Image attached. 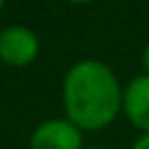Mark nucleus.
<instances>
[{"label":"nucleus","instance_id":"nucleus-1","mask_svg":"<svg viewBox=\"0 0 149 149\" xmlns=\"http://www.w3.org/2000/svg\"><path fill=\"white\" fill-rule=\"evenodd\" d=\"M123 88L114 70L95 58L70 65L63 77V109L84 133H95L116 121L121 114Z\"/></svg>","mask_w":149,"mask_h":149},{"label":"nucleus","instance_id":"nucleus-2","mask_svg":"<svg viewBox=\"0 0 149 149\" xmlns=\"http://www.w3.org/2000/svg\"><path fill=\"white\" fill-rule=\"evenodd\" d=\"M40 54V40L28 26H7L0 30V61L9 68H26Z\"/></svg>","mask_w":149,"mask_h":149},{"label":"nucleus","instance_id":"nucleus-3","mask_svg":"<svg viewBox=\"0 0 149 149\" xmlns=\"http://www.w3.org/2000/svg\"><path fill=\"white\" fill-rule=\"evenodd\" d=\"M81 135L84 130L65 116L47 119L33 130L28 144L30 149H84Z\"/></svg>","mask_w":149,"mask_h":149},{"label":"nucleus","instance_id":"nucleus-4","mask_svg":"<svg viewBox=\"0 0 149 149\" xmlns=\"http://www.w3.org/2000/svg\"><path fill=\"white\" fill-rule=\"evenodd\" d=\"M121 112L135 128L149 133V74L142 72L123 86Z\"/></svg>","mask_w":149,"mask_h":149},{"label":"nucleus","instance_id":"nucleus-5","mask_svg":"<svg viewBox=\"0 0 149 149\" xmlns=\"http://www.w3.org/2000/svg\"><path fill=\"white\" fill-rule=\"evenodd\" d=\"M140 61H142V70H144V74H149V42L144 44V49H142V56H140Z\"/></svg>","mask_w":149,"mask_h":149},{"label":"nucleus","instance_id":"nucleus-6","mask_svg":"<svg viewBox=\"0 0 149 149\" xmlns=\"http://www.w3.org/2000/svg\"><path fill=\"white\" fill-rule=\"evenodd\" d=\"M130 149H149V133H144V135H142V137H140Z\"/></svg>","mask_w":149,"mask_h":149},{"label":"nucleus","instance_id":"nucleus-7","mask_svg":"<svg viewBox=\"0 0 149 149\" xmlns=\"http://www.w3.org/2000/svg\"><path fill=\"white\" fill-rule=\"evenodd\" d=\"M70 2H93V0H70Z\"/></svg>","mask_w":149,"mask_h":149},{"label":"nucleus","instance_id":"nucleus-8","mask_svg":"<svg viewBox=\"0 0 149 149\" xmlns=\"http://www.w3.org/2000/svg\"><path fill=\"white\" fill-rule=\"evenodd\" d=\"M84 149H105V147H84Z\"/></svg>","mask_w":149,"mask_h":149},{"label":"nucleus","instance_id":"nucleus-9","mask_svg":"<svg viewBox=\"0 0 149 149\" xmlns=\"http://www.w3.org/2000/svg\"><path fill=\"white\" fill-rule=\"evenodd\" d=\"M2 5H5V0H0V9H2Z\"/></svg>","mask_w":149,"mask_h":149}]
</instances>
